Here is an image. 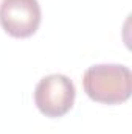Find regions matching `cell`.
<instances>
[{"instance_id": "6da1fadb", "label": "cell", "mask_w": 132, "mask_h": 134, "mask_svg": "<svg viewBox=\"0 0 132 134\" xmlns=\"http://www.w3.org/2000/svg\"><path fill=\"white\" fill-rule=\"evenodd\" d=\"M84 92L90 100L103 104H120L129 100L132 75L123 64H95L82 76Z\"/></svg>"}, {"instance_id": "7a4b0ae2", "label": "cell", "mask_w": 132, "mask_h": 134, "mask_svg": "<svg viewBox=\"0 0 132 134\" xmlns=\"http://www.w3.org/2000/svg\"><path fill=\"white\" fill-rule=\"evenodd\" d=\"M76 89L73 81L61 73L44 76L34 89V103L37 109L50 119L65 115L73 108Z\"/></svg>"}, {"instance_id": "3957f363", "label": "cell", "mask_w": 132, "mask_h": 134, "mask_svg": "<svg viewBox=\"0 0 132 134\" xmlns=\"http://www.w3.org/2000/svg\"><path fill=\"white\" fill-rule=\"evenodd\" d=\"M42 13L37 0H2L0 25L13 37H30L40 25Z\"/></svg>"}]
</instances>
